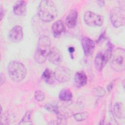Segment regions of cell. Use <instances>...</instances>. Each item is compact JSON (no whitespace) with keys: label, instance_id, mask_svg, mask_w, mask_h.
Wrapping results in <instances>:
<instances>
[{"label":"cell","instance_id":"3957f363","mask_svg":"<svg viewBox=\"0 0 125 125\" xmlns=\"http://www.w3.org/2000/svg\"><path fill=\"white\" fill-rule=\"evenodd\" d=\"M26 69L21 62L13 61L11 62L7 67V72L10 78L15 82L22 81L26 76Z\"/></svg>","mask_w":125,"mask_h":125},{"label":"cell","instance_id":"9c48e42d","mask_svg":"<svg viewBox=\"0 0 125 125\" xmlns=\"http://www.w3.org/2000/svg\"><path fill=\"white\" fill-rule=\"evenodd\" d=\"M82 45L85 56L91 55L94 51L95 43L94 42L88 37H84L82 39Z\"/></svg>","mask_w":125,"mask_h":125},{"label":"cell","instance_id":"9a60e30c","mask_svg":"<svg viewBox=\"0 0 125 125\" xmlns=\"http://www.w3.org/2000/svg\"><path fill=\"white\" fill-rule=\"evenodd\" d=\"M77 17L78 12L76 9H72L69 12L65 19V23L68 27L72 28L75 26Z\"/></svg>","mask_w":125,"mask_h":125},{"label":"cell","instance_id":"30bf717a","mask_svg":"<svg viewBox=\"0 0 125 125\" xmlns=\"http://www.w3.org/2000/svg\"><path fill=\"white\" fill-rule=\"evenodd\" d=\"M8 37L13 42H20L23 37L22 27L19 25L13 27L9 32Z\"/></svg>","mask_w":125,"mask_h":125},{"label":"cell","instance_id":"ba28073f","mask_svg":"<svg viewBox=\"0 0 125 125\" xmlns=\"http://www.w3.org/2000/svg\"><path fill=\"white\" fill-rule=\"evenodd\" d=\"M55 79L60 83H65L71 78L70 70L65 66H59L54 71Z\"/></svg>","mask_w":125,"mask_h":125},{"label":"cell","instance_id":"4316f807","mask_svg":"<svg viewBox=\"0 0 125 125\" xmlns=\"http://www.w3.org/2000/svg\"><path fill=\"white\" fill-rule=\"evenodd\" d=\"M4 9L2 8V7L0 8V20H2L3 17L4 16Z\"/></svg>","mask_w":125,"mask_h":125},{"label":"cell","instance_id":"d6986e66","mask_svg":"<svg viewBox=\"0 0 125 125\" xmlns=\"http://www.w3.org/2000/svg\"><path fill=\"white\" fill-rule=\"evenodd\" d=\"M72 97V93L67 88H63L62 89L59 94V98L62 101H69L71 100Z\"/></svg>","mask_w":125,"mask_h":125},{"label":"cell","instance_id":"8fae6325","mask_svg":"<svg viewBox=\"0 0 125 125\" xmlns=\"http://www.w3.org/2000/svg\"><path fill=\"white\" fill-rule=\"evenodd\" d=\"M47 59L52 63L58 65L62 61L61 53L56 47H53L50 51L47 57Z\"/></svg>","mask_w":125,"mask_h":125},{"label":"cell","instance_id":"44dd1931","mask_svg":"<svg viewBox=\"0 0 125 125\" xmlns=\"http://www.w3.org/2000/svg\"><path fill=\"white\" fill-rule=\"evenodd\" d=\"M93 93L95 96L97 97H102L105 95V91L103 87L98 86L93 89Z\"/></svg>","mask_w":125,"mask_h":125},{"label":"cell","instance_id":"7a4b0ae2","mask_svg":"<svg viewBox=\"0 0 125 125\" xmlns=\"http://www.w3.org/2000/svg\"><path fill=\"white\" fill-rule=\"evenodd\" d=\"M51 41L46 36H41L38 40L34 58L39 63H44L51 50Z\"/></svg>","mask_w":125,"mask_h":125},{"label":"cell","instance_id":"ac0fdd59","mask_svg":"<svg viewBox=\"0 0 125 125\" xmlns=\"http://www.w3.org/2000/svg\"><path fill=\"white\" fill-rule=\"evenodd\" d=\"M114 113L119 119L125 118V108L122 103H116L114 105Z\"/></svg>","mask_w":125,"mask_h":125},{"label":"cell","instance_id":"4fadbf2b","mask_svg":"<svg viewBox=\"0 0 125 125\" xmlns=\"http://www.w3.org/2000/svg\"><path fill=\"white\" fill-rule=\"evenodd\" d=\"M87 81V76L83 71H80L75 74L74 77V84L77 88H81L85 85Z\"/></svg>","mask_w":125,"mask_h":125},{"label":"cell","instance_id":"5b68a950","mask_svg":"<svg viewBox=\"0 0 125 125\" xmlns=\"http://www.w3.org/2000/svg\"><path fill=\"white\" fill-rule=\"evenodd\" d=\"M110 19L112 24L115 27L123 26L125 23V9L121 7H114L110 11Z\"/></svg>","mask_w":125,"mask_h":125},{"label":"cell","instance_id":"f1b7e54d","mask_svg":"<svg viewBox=\"0 0 125 125\" xmlns=\"http://www.w3.org/2000/svg\"><path fill=\"white\" fill-rule=\"evenodd\" d=\"M68 50L70 52H73L74 51V48L72 47H70L68 49Z\"/></svg>","mask_w":125,"mask_h":125},{"label":"cell","instance_id":"8992f818","mask_svg":"<svg viewBox=\"0 0 125 125\" xmlns=\"http://www.w3.org/2000/svg\"><path fill=\"white\" fill-rule=\"evenodd\" d=\"M112 52V47L109 45L106 50L100 51L97 54L94 61V64L97 70L101 71L103 69L111 58Z\"/></svg>","mask_w":125,"mask_h":125},{"label":"cell","instance_id":"5bb4252c","mask_svg":"<svg viewBox=\"0 0 125 125\" xmlns=\"http://www.w3.org/2000/svg\"><path fill=\"white\" fill-rule=\"evenodd\" d=\"M26 2L24 0L17 1L14 5V13L19 16H23L26 13Z\"/></svg>","mask_w":125,"mask_h":125},{"label":"cell","instance_id":"2e32d148","mask_svg":"<svg viewBox=\"0 0 125 125\" xmlns=\"http://www.w3.org/2000/svg\"><path fill=\"white\" fill-rule=\"evenodd\" d=\"M56 114L61 119H65L70 117L72 114V111L68 108L64 106H58Z\"/></svg>","mask_w":125,"mask_h":125},{"label":"cell","instance_id":"603a6c76","mask_svg":"<svg viewBox=\"0 0 125 125\" xmlns=\"http://www.w3.org/2000/svg\"><path fill=\"white\" fill-rule=\"evenodd\" d=\"M34 97L37 101L40 102V101H43L44 99L45 95L42 91L38 90H36L35 92Z\"/></svg>","mask_w":125,"mask_h":125},{"label":"cell","instance_id":"484cf974","mask_svg":"<svg viewBox=\"0 0 125 125\" xmlns=\"http://www.w3.org/2000/svg\"><path fill=\"white\" fill-rule=\"evenodd\" d=\"M113 88V83H112L108 84V85L107 86V89L108 92H110Z\"/></svg>","mask_w":125,"mask_h":125},{"label":"cell","instance_id":"6da1fadb","mask_svg":"<svg viewBox=\"0 0 125 125\" xmlns=\"http://www.w3.org/2000/svg\"><path fill=\"white\" fill-rule=\"evenodd\" d=\"M39 18L44 22H50L56 18L58 10L55 3L51 0H42L38 7Z\"/></svg>","mask_w":125,"mask_h":125},{"label":"cell","instance_id":"7402d4cb","mask_svg":"<svg viewBox=\"0 0 125 125\" xmlns=\"http://www.w3.org/2000/svg\"><path fill=\"white\" fill-rule=\"evenodd\" d=\"M44 107L49 111L56 114L58 108V106L57 104H47L45 105Z\"/></svg>","mask_w":125,"mask_h":125},{"label":"cell","instance_id":"ffe728a7","mask_svg":"<svg viewBox=\"0 0 125 125\" xmlns=\"http://www.w3.org/2000/svg\"><path fill=\"white\" fill-rule=\"evenodd\" d=\"M88 113L86 111L77 113L74 115L75 119L77 121H82L86 119L88 116Z\"/></svg>","mask_w":125,"mask_h":125},{"label":"cell","instance_id":"d4e9b609","mask_svg":"<svg viewBox=\"0 0 125 125\" xmlns=\"http://www.w3.org/2000/svg\"><path fill=\"white\" fill-rule=\"evenodd\" d=\"M5 81V77L4 74L2 73L0 74V85H2L3 83H4Z\"/></svg>","mask_w":125,"mask_h":125},{"label":"cell","instance_id":"277c9868","mask_svg":"<svg viewBox=\"0 0 125 125\" xmlns=\"http://www.w3.org/2000/svg\"><path fill=\"white\" fill-rule=\"evenodd\" d=\"M111 66L117 72H122L125 70V51L122 48H117L112 52Z\"/></svg>","mask_w":125,"mask_h":125},{"label":"cell","instance_id":"7c38bea8","mask_svg":"<svg viewBox=\"0 0 125 125\" xmlns=\"http://www.w3.org/2000/svg\"><path fill=\"white\" fill-rule=\"evenodd\" d=\"M51 30L55 37H60L65 31V28L63 21L61 20L55 21L52 26Z\"/></svg>","mask_w":125,"mask_h":125},{"label":"cell","instance_id":"e0dca14e","mask_svg":"<svg viewBox=\"0 0 125 125\" xmlns=\"http://www.w3.org/2000/svg\"><path fill=\"white\" fill-rule=\"evenodd\" d=\"M42 78L45 83L52 84L55 79L54 72L49 68H46L42 74Z\"/></svg>","mask_w":125,"mask_h":125},{"label":"cell","instance_id":"83f0119b","mask_svg":"<svg viewBox=\"0 0 125 125\" xmlns=\"http://www.w3.org/2000/svg\"><path fill=\"white\" fill-rule=\"evenodd\" d=\"M97 3L101 6H103L104 5V1H98Z\"/></svg>","mask_w":125,"mask_h":125},{"label":"cell","instance_id":"52a82bcc","mask_svg":"<svg viewBox=\"0 0 125 125\" xmlns=\"http://www.w3.org/2000/svg\"><path fill=\"white\" fill-rule=\"evenodd\" d=\"M83 19L85 23L90 26H100L104 22L102 16L89 11L84 13Z\"/></svg>","mask_w":125,"mask_h":125},{"label":"cell","instance_id":"cb8c5ba5","mask_svg":"<svg viewBox=\"0 0 125 125\" xmlns=\"http://www.w3.org/2000/svg\"><path fill=\"white\" fill-rule=\"evenodd\" d=\"M31 120V113L30 112H27L24 116L23 117L21 121V123H27L29 122H30Z\"/></svg>","mask_w":125,"mask_h":125}]
</instances>
